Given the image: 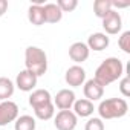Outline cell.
Instances as JSON below:
<instances>
[{
    "instance_id": "obj_4",
    "label": "cell",
    "mask_w": 130,
    "mask_h": 130,
    "mask_svg": "<svg viewBox=\"0 0 130 130\" xmlns=\"http://www.w3.org/2000/svg\"><path fill=\"white\" fill-rule=\"evenodd\" d=\"M78 116L72 110H60L54 116V125L57 130H75Z\"/></svg>"
},
{
    "instance_id": "obj_12",
    "label": "cell",
    "mask_w": 130,
    "mask_h": 130,
    "mask_svg": "<svg viewBox=\"0 0 130 130\" xmlns=\"http://www.w3.org/2000/svg\"><path fill=\"white\" fill-rule=\"evenodd\" d=\"M83 92H84L86 100H89L90 103H93V101H98V100L103 98V95H104V87L100 86L93 78H90V80H87V81L84 83Z\"/></svg>"
},
{
    "instance_id": "obj_18",
    "label": "cell",
    "mask_w": 130,
    "mask_h": 130,
    "mask_svg": "<svg viewBox=\"0 0 130 130\" xmlns=\"http://www.w3.org/2000/svg\"><path fill=\"white\" fill-rule=\"evenodd\" d=\"M35 127H37L35 118H32L31 115L19 116L14 124V130H35Z\"/></svg>"
},
{
    "instance_id": "obj_25",
    "label": "cell",
    "mask_w": 130,
    "mask_h": 130,
    "mask_svg": "<svg viewBox=\"0 0 130 130\" xmlns=\"http://www.w3.org/2000/svg\"><path fill=\"white\" fill-rule=\"evenodd\" d=\"M127 6H130V2H112V9L113 8L121 9V8H127Z\"/></svg>"
},
{
    "instance_id": "obj_8",
    "label": "cell",
    "mask_w": 130,
    "mask_h": 130,
    "mask_svg": "<svg viewBox=\"0 0 130 130\" xmlns=\"http://www.w3.org/2000/svg\"><path fill=\"white\" fill-rule=\"evenodd\" d=\"M64 81L71 87H80L86 83V71L78 64H74L64 74Z\"/></svg>"
},
{
    "instance_id": "obj_23",
    "label": "cell",
    "mask_w": 130,
    "mask_h": 130,
    "mask_svg": "<svg viewBox=\"0 0 130 130\" xmlns=\"http://www.w3.org/2000/svg\"><path fill=\"white\" fill-rule=\"evenodd\" d=\"M84 130H104V122L100 118H89L84 125Z\"/></svg>"
},
{
    "instance_id": "obj_10",
    "label": "cell",
    "mask_w": 130,
    "mask_h": 130,
    "mask_svg": "<svg viewBox=\"0 0 130 130\" xmlns=\"http://www.w3.org/2000/svg\"><path fill=\"white\" fill-rule=\"evenodd\" d=\"M89 55H90V51H89L87 44L83 43V41H75L69 47V57H71L72 61H75L78 64V66L89 58Z\"/></svg>"
},
{
    "instance_id": "obj_5",
    "label": "cell",
    "mask_w": 130,
    "mask_h": 130,
    "mask_svg": "<svg viewBox=\"0 0 130 130\" xmlns=\"http://www.w3.org/2000/svg\"><path fill=\"white\" fill-rule=\"evenodd\" d=\"M19 118V106L11 101H0V127L8 125L9 122H14Z\"/></svg>"
},
{
    "instance_id": "obj_21",
    "label": "cell",
    "mask_w": 130,
    "mask_h": 130,
    "mask_svg": "<svg viewBox=\"0 0 130 130\" xmlns=\"http://www.w3.org/2000/svg\"><path fill=\"white\" fill-rule=\"evenodd\" d=\"M118 46L122 52L130 54V31H124L118 40Z\"/></svg>"
},
{
    "instance_id": "obj_22",
    "label": "cell",
    "mask_w": 130,
    "mask_h": 130,
    "mask_svg": "<svg viewBox=\"0 0 130 130\" xmlns=\"http://www.w3.org/2000/svg\"><path fill=\"white\" fill-rule=\"evenodd\" d=\"M57 6L61 9V12H72L78 6V2L77 0H58Z\"/></svg>"
},
{
    "instance_id": "obj_11",
    "label": "cell",
    "mask_w": 130,
    "mask_h": 130,
    "mask_svg": "<svg viewBox=\"0 0 130 130\" xmlns=\"http://www.w3.org/2000/svg\"><path fill=\"white\" fill-rule=\"evenodd\" d=\"M87 47L89 51H95V52H101L104 49L109 47L110 44V38L104 34V32H95L87 38Z\"/></svg>"
},
{
    "instance_id": "obj_19",
    "label": "cell",
    "mask_w": 130,
    "mask_h": 130,
    "mask_svg": "<svg viewBox=\"0 0 130 130\" xmlns=\"http://www.w3.org/2000/svg\"><path fill=\"white\" fill-rule=\"evenodd\" d=\"M112 11V0H95L93 2V14L98 19H104Z\"/></svg>"
},
{
    "instance_id": "obj_20",
    "label": "cell",
    "mask_w": 130,
    "mask_h": 130,
    "mask_svg": "<svg viewBox=\"0 0 130 130\" xmlns=\"http://www.w3.org/2000/svg\"><path fill=\"white\" fill-rule=\"evenodd\" d=\"M34 115H35V118H38L41 121H47V119L54 118L55 116V106H54V103H49V104H44L41 107L34 109Z\"/></svg>"
},
{
    "instance_id": "obj_26",
    "label": "cell",
    "mask_w": 130,
    "mask_h": 130,
    "mask_svg": "<svg viewBox=\"0 0 130 130\" xmlns=\"http://www.w3.org/2000/svg\"><path fill=\"white\" fill-rule=\"evenodd\" d=\"M8 11V0H0V17Z\"/></svg>"
},
{
    "instance_id": "obj_16",
    "label": "cell",
    "mask_w": 130,
    "mask_h": 130,
    "mask_svg": "<svg viewBox=\"0 0 130 130\" xmlns=\"http://www.w3.org/2000/svg\"><path fill=\"white\" fill-rule=\"evenodd\" d=\"M28 20L34 25V26H41L46 23L44 20V12H43V6L41 5H31L28 8Z\"/></svg>"
},
{
    "instance_id": "obj_17",
    "label": "cell",
    "mask_w": 130,
    "mask_h": 130,
    "mask_svg": "<svg viewBox=\"0 0 130 130\" xmlns=\"http://www.w3.org/2000/svg\"><path fill=\"white\" fill-rule=\"evenodd\" d=\"M15 84L6 78V77H0V101H6L14 95Z\"/></svg>"
},
{
    "instance_id": "obj_2",
    "label": "cell",
    "mask_w": 130,
    "mask_h": 130,
    "mask_svg": "<svg viewBox=\"0 0 130 130\" xmlns=\"http://www.w3.org/2000/svg\"><path fill=\"white\" fill-rule=\"evenodd\" d=\"M25 66L26 71L35 77H41L47 71V55L38 46H28L25 51Z\"/></svg>"
},
{
    "instance_id": "obj_9",
    "label": "cell",
    "mask_w": 130,
    "mask_h": 130,
    "mask_svg": "<svg viewBox=\"0 0 130 130\" xmlns=\"http://www.w3.org/2000/svg\"><path fill=\"white\" fill-rule=\"evenodd\" d=\"M37 81H38V77H35L32 72L29 71H22L17 78H15V86L22 90V92H32L37 86Z\"/></svg>"
},
{
    "instance_id": "obj_14",
    "label": "cell",
    "mask_w": 130,
    "mask_h": 130,
    "mask_svg": "<svg viewBox=\"0 0 130 130\" xmlns=\"http://www.w3.org/2000/svg\"><path fill=\"white\" fill-rule=\"evenodd\" d=\"M72 107H74L72 112H74L77 116H80V118H89V116L93 115V110H95L93 103H90V101L86 100V98L75 100V103H74Z\"/></svg>"
},
{
    "instance_id": "obj_6",
    "label": "cell",
    "mask_w": 130,
    "mask_h": 130,
    "mask_svg": "<svg viewBox=\"0 0 130 130\" xmlns=\"http://www.w3.org/2000/svg\"><path fill=\"white\" fill-rule=\"evenodd\" d=\"M103 29L106 31V35H116L122 29V19L121 14L116 9H112L104 19H103Z\"/></svg>"
},
{
    "instance_id": "obj_13",
    "label": "cell",
    "mask_w": 130,
    "mask_h": 130,
    "mask_svg": "<svg viewBox=\"0 0 130 130\" xmlns=\"http://www.w3.org/2000/svg\"><path fill=\"white\" fill-rule=\"evenodd\" d=\"M49 103H52V96H51L49 90H46V89H35L29 95V106L32 109L41 107V106L49 104Z\"/></svg>"
},
{
    "instance_id": "obj_3",
    "label": "cell",
    "mask_w": 130,
    "mask_h": 130,
    "mask_svg": "<svg viewBox=\"0 0 130 130\" xmlns=\"http://www.w3.org/2000/svg\"><path fill=\"white\" fill-rule=\"evenodd\" d=\"M128 112V104L124 98H107L98 106L100 119H116L125 116Z\"/></svg>"
},
{
    "instance_id": "obj_7",
    "label": "cell",
    "mask_w": 130,
    "mask_h": 130,
    "mask_svg": "<svg viewBox=\"0 0 130 130\" xmlns=\"http://www.w3.org/2000/svg\"><path fill=\"white\" fill-rule=\"evenodd\" d=\"M52 103L58 110H71L75 103V93L71 89H61L57 92Z\"/></svg>"
},
{
    "instance_id": "obj_15",
    "label": "cell",
    "mask_w": 130,
    "mask_h": 130,
    "mask_svg": "<svg viewBox=\"0 0 130 130\" xmlns=\"http://www.w3.org/2000/svg\"><path fill=\"white\" fill-rule=\"evenodd\" d=\"M43 12H44L46 23H58L63 19V12L57 6V3H46V5H43Z\"/></svg>"
},
{
    "instance_id": "obj_24",
    "label": "cell",
    "mask_w": 130,
    "mask_h": 130,
    "mask_svg": "<svg viewBox=\"0 0 130 130\" xmlns=\"http://www.w3.org/2000/svg\"><path fill=\"white\" fill-rule=\"evenodd\" d=\"M119 92L125 98L130 96V78H128V75H125L119 80Z\"/></svg>"
},
{
    "instance_id": "obj_1",
    "label": "cell",
    "mask_w": 130,
    "mask_h": 130,
    "mask_svg": "<svg viewBox=\"0 0 130 130\" xmlns=\"http://www.w3.org/2000/svg\"><path fill=\"white\" fill-rule=\"evenodd\" d=\"M122 75H124V64H122V61L119 58H116V57H109L96 68L93 80L100 86L106 87V86L121 80Z\"/></svg>"
}]
</instances>
